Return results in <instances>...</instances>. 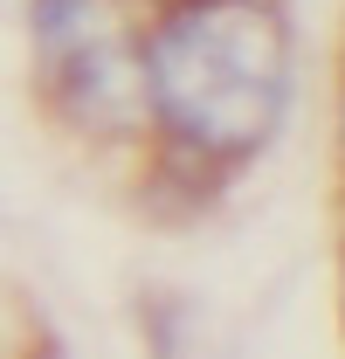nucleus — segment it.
<instances>
[{"mask_svg": "<svg viewBox=\"0 0 345 359\" xmlns=\"http://www.w3.org/2000/svg\"><path fill=\"white\" fill-rule=\"evenodd\" d=\"M145 97L194 152H256L290 97V28L269 0H180L145 42Z\"/></svg>", "mask_w": 345, "mask_h": 359, "instance_id": "nucleus-1", "label": "nucleus"}]
</instances>
